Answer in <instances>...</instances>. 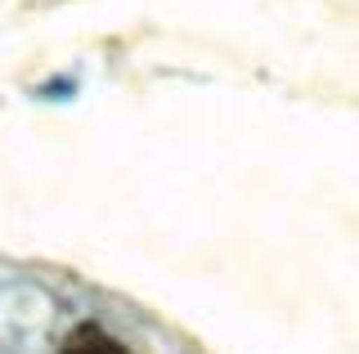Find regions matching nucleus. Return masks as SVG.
<instances>
[{"mask_svg":"<svg viewBox=\"0 0 359 354\" xmlns=\"http://www.w3.org/2000/svg\"><path fill=\"white\" fill-rule=\"evenodd\" d=\"M63 354H130V350L121 346L117 337H108L104 327L86 323V327H76L72 337H67V346H63Z\"/></svg>","mask_w":359,"mask_h":354,"instance_id":"obj_1","label":"nucleus"}]
</instances>
